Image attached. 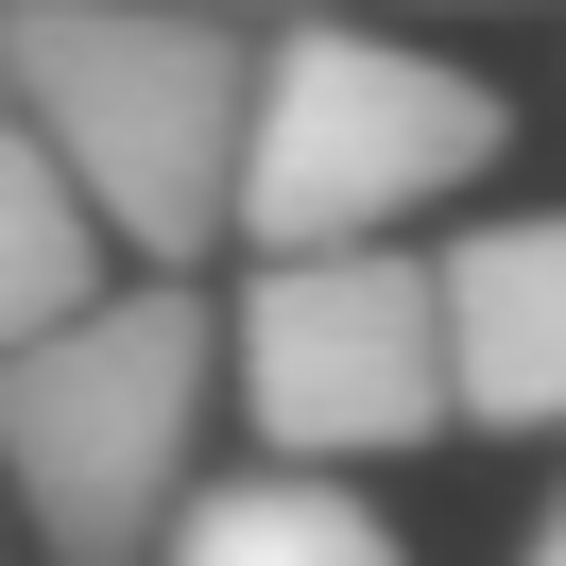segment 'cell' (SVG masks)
Returning <instances> with one entry per match:
<instances>
[{
	"label": "cell",
	"instance_id": "1",
	"mask_svg": "<svg viewBox=\"0 0 566 566\" xmlns=\"http://www.w3.org/2000/svg\"><path fill=\"white\" fill-rule=\"evenodd\" d=\"M258 35L223 0H0V120L70 172L138 275H189L241 189Z\"/></svg>",
	"mask_w": 566,
	"mask_h": 566
},
{
	"label": "cell",
	"instance_id": "2",
	"mask_svg": "<svg viewBox=\"0 0 566 566\" xmlns=\"http://www.w3.org/2000/svg\"><path fill=\"white\" fill-rule=\"evenodd\" d=\"M207 395H223V310L189 275H104L52 344L0 360V497L52 566H155L172 497L207 481Z\"/></svg>",
	"mask_w": 566,
	"mask_h": 566
},
{
	"label": "cell",
	"instance_id": "3",
	"mask_svg": "<svg viewBox=\"0 0 566 566\" xmlns=\"http://www.w3.org/2000/svg\"><path fill=\"white\" fill-rule=\"evenodd\" d=\"M497 86L463 52H412L378 18H292L258 35V104H241V189L223 241L241 258H326V241H395L412 207H463L497 172Z\"/></svg>",
	"mask_w": 566,
	"mask_h": 566
},
{
	"label": "cell",
	"instance_id": "4",
	"mask_svg": "<svg viewBox=\"0 0 566 566\" xmlns=\"http://www.w3.org/2000/svg\"><path fill=\"white\" fill-rule=\"evenodd\" d=\"M223 395H241L258 463H412L447 429V326H429V258L412 241H326V258H258L223 310Z\"/></svg>",
	"mask_w": 566,
	"mask_h": 566
},
{
	"label": "cell",
	"instance_id": "5",
	"mask_svg": "<svg viewBox=\"0 0 566 566\" xmlns=\"http://www.w3.org/2000/svg\"><path fill=\"white\" fill-rule=\"evenodd\" d=\"M429 326H447V429H566V207L532 223H463L429 258Z\"/></svg>",
	"mask_w": 566,
	"mask_h": 566
},
{
	"label": "cell",
	"instance_id": "6",
	"mask_svg": "<svg viewBox=\"0 0 566 566\" xmlns=\"http://www.w3.org/2000/svg\"><path fill=\"white\" fill-rule=\"evenodd\" d=\"M155 566H412V549H395V515L360 481H326V463H241V481L172 497Z\"/></svg>",
	"mask_w": 566,
	"mask_h": 566
},
{
	"label": "cell",
	"instance_id": "7",
	"mask_svg": "<svg viewBox=\"0 0 566 566\" xmlns=\"http://www.w3.org/2000/svg\"><path fill=\"white\" fill-rule=\"evenodd\" d=\"M104 275H120V241L70 207V172H52L18 120H0V360H18V344H52V326H70Z\"/></svg>",
	"mask_w": 566,
	"mask_h": 566
},
{
	"label": "cell",
	"instance_id": "8",
	"mask_svg": "<svg viewBox=\"0 0 566 566\" xmlns=\"http://www.w3.org/2000/svg\"><path fill=\"white\" fill-rule=\"evenodd\" d=\"M515 566H566V497H549V515H532V549H515Z\"/></svg>",
	"mask_w": 566,
	"mask_h": 566
}]
</instances>
